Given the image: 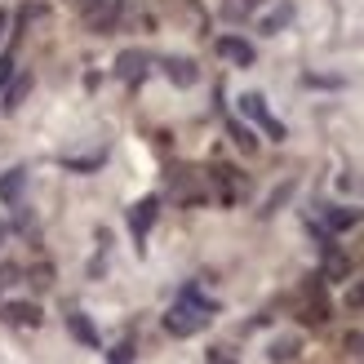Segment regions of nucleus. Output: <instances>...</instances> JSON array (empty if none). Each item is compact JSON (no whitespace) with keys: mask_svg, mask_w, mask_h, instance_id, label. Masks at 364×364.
<instances>
[{"mask_svg":"<svg viewBox=\"0 0 364 364\" xmlns=\"http://www.w3.org/2000/svg\"><path fill=\"white\" fill-rule=\"evenodd\" d=\"M213 320V306L209 302H200L196 294H187V298H178L173 306H169V316H165V329L173 333V338H191V333H200L205 324Z\"/></svg>","mask_w":364,"mask_h":364,"instance_id":"obj_1","label":"nucleus"},{"mask_svg":"<svg viewBox=\"0 0 364 364\" xmlns=\"http://www.w3.org/2000/svg\"><path fill=\"white\" fill-rule=\"evenodd\" d=\"M156 213H160V200H156V196H147V200H138V205H134V213H129V227H134V235H138V240L151 231Z\"/></svg>","mask_w":364,"mask_h":364,"instance_id":"obj_2","label":"nucleus"},{"mask_svg":"<svg viewBox=\"0 0 364 364\" xmlns=\"http://www.w3.org/2000/svg\"><path fill=\"white\" fill-rule=\"evenodd\" d=\"M5 320L36 329V324H41V306H36V302H9V306H5Z\"/></svg>","mask_w":364,"mask_h":364,"instance_id":"obj_3","label":"nucleus"},{"mask_svg":"<svg viewBox=\"0 0 364 364\" xmlns=\"http://www.w3.org/2000/svg\"><path fill=\"white\" fill-rule=\"evenodd\" d=\"M240 107H245V112H249L253 120H262V124H267V129L276 134V138H284V124L267 116V107H262V98H258V94H245V98H240Z\"/></svg>","mask_w":364,"mask_h":364,"instance_id":"obj_4","label":"nucleus"},{"mask_svg":"<svg viewBox=\"0 0 364 364\" xmlns=\"http://www.w3.org/2000/svg\"><path fill=\"white\" fill-rule=\"evenodd\" d=\"M218 53H223V58H231V63H240V67L253 63V45L235 41V36H223V41H218Z\"/></svg>","mask_w":364,"mask_h":364,"instance_id":"obj_5","label":"nucleus"},{"mask_svg":"<svg viewBox=\"0 0 364 364\" xmlns=\"http://www.w3.org/2000/svg\"><path fill=\"white\" fill-rule=\"evenodd\" d=\"M306 320H311V324H324V320H329V302H324V294H320L316 280L306 284Z\"/></svg>","mask_w":364,"mask_h":364,"instance_id":"obj_6","label":"nucleus"},{"mask_svg":"<svg viewBox=\"0 0 364 364\" xmlns=\"http://www.w3.org/2000/svg\"><path fill=\"white\" fill-rule=\"evenodd\" d=\"M23 187H27V178H23V169H9L5 178H0V200H5V205H14V200L23 196Z\"/></svg>","mask_w":364,"mask_h":364,"instance_id":"obj_7","label":"nucleus"},{"mask_svg":"<svg viewBox=\"0 0 364 364\" xmlns=\"http://www.w3.org/2000/svg\"><path fill=\"white\" fill-rule=\"evenodd\" d=\"M116 71H120L124 80H142V71H147V58H142V53H120Z\"/></svg>","mask_w":364,"mask_h":364,"instance_id":"obj_8","label":"nucleus"},{"mask_svg":"<svg viewBox=\"0 0 364 364\" xmlns=\"http://www.w3.org/2000/svg\"><path fill=\"white\" fill-rule=\"evenodd\" d=\"M165 71H169V80H178V85H196V67L187 58H169Z\"/></svg>","mask_w":364,"mask_h":364,"instance_id":"obj_9","label":"nucleus"},{"mask_svg":"<svg viewBox=\"0 0 364 364\" xmlns=\"http://www.w3.org/2000/svg\"><path fill=\"white\" fill-rule=\"evenodd\" d=\"M71 324V333H76V342H85V347H98V333H94V324H89L85 316H67Z\"/></svg>","mask_w":364,"mask_h":364,"instance_id":"obj_10","label":"nucleus"},{"mask_svg":"<svg viewBox=\"0 0 364 364\" xmlns=\"http://www.w3.org/2000/svg\"><path fill=\"white\" fill-rule=\"evenodd\" d=\"M294 355H298V342L294 338H280L276 347H271V364H289Z\"/></svg>","mask_w":364,"mask_h":364,"instance_id":"obj_11","label":"nucleus"},{"mask_svg":"<svg viewBox=\"0 0 364 364\" xmlns=\"http://www.w3.org/2000/svg\"><path fill=\"white\" fill-rule=\"evenodd\" d=\"M355 223H360L355 209H329V227H333V231H347V227H355Z\"/></svg>","mask_w":364,"mask_h":364,"instance_id":"obj_12","label":"nucleus"},{"mask_svg":"<svg viewBox=\"0 0 364 364\" xmlns=\"http://www.w3.org/2000/svg\"><path fill=\"white\" fill-rule=\"evenodd\" d=\"M329 253H324V271H329V276H347V258H342V253H333V245H324Z\"/></svg>","mask_w":364,"mask_h":364,"instance_id":"obj_13","label":"nucleus"},{"mask_svg":"<svg viewBox=\"0 0 364 364\" xmlns=\"http://www.w3.org/2000/svg\"><path fill=\"white\" fill-rule=\"evenodd\" d=\"M27 89H31V80H18V85L9 89V102H5V107H9V112H18V102H23V98H27Z\"/></svg>","mask_w":364,"mask_h":364,"instance_id":"obj_14","label":"nucleus"},{"mask_svg":"<svg viewBox=\"0 0 364 364\" xmlns=\"http://www.w3.org/2000/svg\"><path fill=\"white\" fill-rule=\"evenodd\" d=\"M9 76H14V58H9V53H0V89L9 85Z\"/></svg>","mask_w":364,"mask_h":364,"instance_id":"obj_15","label":"nucleus"},{"mask_svg":"<svg viewBox=\"0 0 364 364\" xmlns=\"http://www.w3.org/2000/svg\"><path fill=\"white\" fill-rule=\"evenodd\" d=\"M347 302H351V306H360V311H364V280H355V284H351V294H347Z\"/></svg>","mask_w":364,"mask_h":364,"instance_id":"obj_16","label":"nucleus"},{"mask_svg":"<svg viewBox=\"0 0 364 364\" xmlns=\"http://www.w3.org/2000/svg\"><path fill=\"white\" fill-rule=\"evenodd\" d=\"M49 276H53L49 267H36V271H31V284H36V289H45V284H49Z\"/></svg>","mask_w":364,"mask_h":364,"instance_id":"obj_17","label":"nucleus"},{"mask_svg":"<svg viewBox=\"0 0 364 364\" xmlns=\"http://www.w3.org/2000/svg\"><path fill=\"white\" fill-rule=\"evenodd\" d=\"M129 360H134V347H116L112 351V364H129Z\"/></svg>","mask_w":364,"mask_h":364,"instance_id":"obj_18","label":"nucleus"},{"mask_svg":"<svg viewBox=\"0 0 364 364\" xmlns=\"http://www.w3.org/2000/svg\"><path fill=\"white\" fill-rule=\"evenodd\" d=\"M209 364H235V360H231L223 347H213V351H209Z\"/></svg>","mask_w":364,"mask_h":364,"instance_id":"obj_19","label":"nucleus"},{"mask_svg":"<svg viewBox=\"0 0 364 364\" xmlns=\"http://www.w3.org/2000/svg\"><path fill=\"white\" fill-rule=\"evenodd\" d=\"M102 5V0H80V9H98Z\"/></svg>","mask_w":364,"mask_h":364,"instance_id":"obj_20","label":"nucleus"},{"mask_svg":"<svg viewBox=\"0 0 364 364\" xmlns=\"http://www.w3.org/2000/svg\"><path fill=\"white\" fill-rule=\"evenodd\" d=\"M5 23H9V18H5V9H0V36H5Z\"/></svg>","mask_w":364,"mask_h":364,"instance_id":"obj_21","label":"nucleus"},{"mask_svg":"<svg viewBox=\"0 0 364 364\" xmlns=\"http://www.w3.org/2000/svg\"><path fill=\"white\" fill-rule=\"evenodd\" d=\"M0 240H5V223H0Z\"/></svg>","mask_w":364,"mask_h":364,"instance_id":"obj_22","label":"nucleus"}]
</instances>
